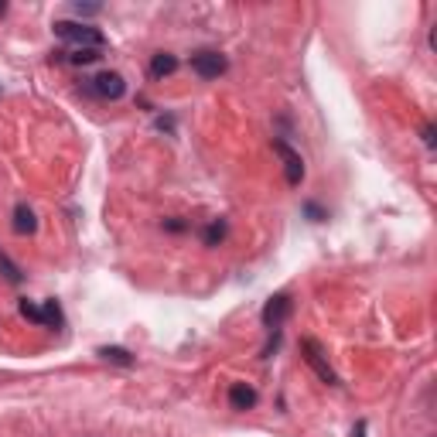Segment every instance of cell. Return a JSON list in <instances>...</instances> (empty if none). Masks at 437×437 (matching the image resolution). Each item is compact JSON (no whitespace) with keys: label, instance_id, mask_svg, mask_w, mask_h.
I'll use <instances>...</instances> for the list:
<instances>
[{"label":"cell","instance_id":"6da1fadb","mask_svg":"<svg viewBox=\"0 0 437 437\" xmlns=\"http://www.w3.org/2000/svg\"><path fill=\"white\" fill-rule=\"evenodd\" d=\"M55 35L62 38V42L75 44V48H92V51H103V31L99 27H92V24H79V21H59L55 24Z\"/></svg>","mask_w":437,"mask_h":437},{"label":"cell","instance_id":"7a4b0ae2","mask_svg":"<svg viewBox=\"0 0 437 437\" xmlns=\"http://www.w3.org/2000/svg\"><path fill=\"white\" fill-rule=\"evenodd\" d=\"M273 151H277V154H281V157H284L287 185H294V188H297V185L304 181V161H301V154L294 151V147H290L287 140H273Z\"/></svg>","mask_w":437,"mask_h":437},{"label":"cell","instance_id":"3957f363","mask_svg":"<svg viewBox=\"0 0 437 437\" xmlns=\"http://www.w3.org/2000/svg\"><path fill=\"white\" fill-rule=\"evenodd\" d=\"M89 89L96 96H103V99H120L127 92V82H123L120 72H99L96 79H89Z\"/></svg>","mask_w":437,"mask_h":437},{"label":"cell","instance_id":"277c9868","mask_svg":"<svg viewBox=\"0 0 437 437\" xmlns=\"http://www.w3.org/2000/svg\"><path fill=\"white\" fill-rule=\"evenodd\" d=\"M192 68H195V75H202V79H218L229 68V62L218 51H198V55H192Z\"/></svg>","mask_w":437,"mask_h":437},{"label":"cell","instance_id":"5b68a950","mask_svg":"<svg viewBox=\"0 0 437 437\" xmlns=\"http://www.w3.org/2000/svg\"><path fill=\"white\" fill-rule=\"evenodd\" d=\"M290 311H294V301H290L287 294L270 297V301L263 304V325H266V328H281L287 318H290Z\"/></svg>","mask_w":437,"mask_h":437},{"label":"cell","instance_id":"8992f818","mask_svg":"<svg viewBox=\"0 0 437 437\" xmlns=\"http://www.w3.org/2000/svg\"><path fill=\"white\" fill-rule=\"evenodd\" d=\"M301 352H304V359H307V366L318 372L325 383H335V372H331V366L325 362V352H321V345L314 342V338H301Z\"/></svg>","mask_w":437,"mask_h":437},{"label":"cell","instance_id":"52a82bcc","mask_svg":"<svg viewBox=\"0 0 437 437\" xmlns=\"http://www.w3.org/2000/svg\"><path fill=\"white\" fill-rule=\"evenodd\" d=\"M229 403H233V410H250V407H257V390L250 383H233L229 386Z\"/></svg>","mask_w":437,"mask_h":437},{"label":"cell","instance_id":"ba28073f","mask_svg":"<svg viewBox=\"0 0 437 437\" xmlns=\"http://www.w3.org/2000/svg\"><path fill=\"white\" fill-rule=\"evenodd\" d=\"M35 229H38V218H35V212L21 202V205L14 209V233H18V236H27V233H35Z\"/></svg>","mask_w":437,"mask_h":437},{"label":"cell","instance_id":"9c48e42d","mask_svg":"<svg viewBox=\"0 0 437 437\" xmlns=\"http://www.w3.org/2000/svg\"><path fill=\"white\" fill-rule=\"evenodd\" d=\"M175 68H178L175 55H168V51H157V55H154V62H151V75H154V79H164V75H171Z\"/></svg>","mask_w":437,"mask_h":437},{"label":"cell","instance_id":"30bf717a","mask_svg":"<svg viewBox=\"0 0 437 437\" xmlns=\"http://www.w3.org/2000/svg\"><path fill=\"white\" fill-rule=\"evenodd\" d=\"M99 355L106 359V362H116V366H133V355L127 349H116V345H103Z\"/></svg>","mask_w":437,"mask_h":437},{"label":"cell","instance_id":"8fae6325","mask_svg":"<svg viewBox=\"0 0 437 437\" xmlns=\"http://www.w3.org/2000/svg\"><path fill=\"white\" fill-rule=\"evenodd\" d=\"M21 314L27 321H35V325H44V307L31 304V301H21Z\"/></svg>","mask_w":437,"mask_h":437},{"label":"cell","instance_id":"7c38bea8","mask_svg":"<svg viewBox=\"0 0 437 437\" xmlns=\"http://www.w3.org/2000/svg\"><path fill=\"white\" fill-rule=\"evenodd\" d=\"M99 59V51H92V48H75L72 55H68V62H75V66H89V62H96Z\"/></svg>","mask_w":437,"mask_h":437},{"label":"cell","instance_id":"4fadbf2b","mask_svg":"<svg viewBox=\"0 0 437 437\" xmlns=\"http://www.w3.org/2000/svg\"><path fill=\"white\" fill-rule=\"evenodd\" d=\"M222 236H226V222H222V218H216V222L205 229V246H216Z\"/></svg>","mask_w":437,"mask_h":437},{"label":"cell","instance_id":"5bb4252c","mask_svg":"<svg viewBox=\"0 0 437 437\" xmlns=\"http://www.w3.org/2000/svg\"><path fill=\"white\" fill-rule=\"evenodd\" d=\"M0 266H4V270H7V281H11V284H21V270H18V266H14V263L7 260V257H4V253H0Z\"/></svg>","mask_w":437,"mask_h":437},{"label":"cell","instance_id":"9a60e30c","mask_svg":"<svg viewBox=\"0 0 437 437\" xmlns=\"http://www.w3.org/2000/svg\"><path fill=\"white\" fill-rule=\"evenodd\" d=\"M59 321H62V311H59L55 301H48L44 304V325H59Z\"/></svg>","mask_w":437,"mask_h":437},{"label":"cell","instance_id":"2e32d148","mask_svg":"<svg viewBox=\"0 0 437 437\" xmlns=\"http://www.w3.org/2000/svg\"><path fill=\"white\" fill-rule=\"evenodd\" d=\"M424 144H427V147H434V144H437V140H434V127H431V123L424 127Z\"/></svg>","mask_w":437,"mask_h":437},{"label":"cell","instance_id":"e0dca14e","mask_svg":"<svg viewBox=\"0 0 437 437\" xmlns=\"http://www.w3.org/2000/svg\"><path fill=\"white\" fill-rule=\"evenodd\" d=\"M164 226H168L171 233H181V229H185V222H178V218H171V222H164Z\"/></svg>","mask_w":437,"mask_h":437}]
</instances>
